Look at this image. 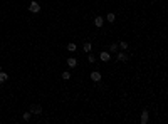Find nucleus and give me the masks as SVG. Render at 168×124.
I'll list each match as a JSON object with an SVG mask.
<instances>
[{
    "label": "nucleus",
    "mask_w": 168,
    "mask_h": 124,
    "mask_svg": "<svg viewBox=\"0 0 168 124\" xmlns=\"http://www.w3.org/2000/svg\"><path fill=\"white\" fill-rule=\"evenodd\" d=\"M67 66H69L71 69L76 67V66H77V59H74V57H69V59H67Z\"/></svg>",
    "instance_id": "nucleus-5"
},
{
    "label": "nucleus",
    "mask_w": 168,
    "mask_h": 124,
    "mask_svg": "<svg viewBox=\"0 0 168 124\" xmlns=\"http://www.w3.org/2000/svg\"><path fill=\"white\" fill-rule=\"evenodd\" d=\"M88 60H89V64H94L96 62V57L93 56V52H88Z\"/></svg>",
    "instance_id": "nucleus-12"
},
{
    "label": "nucleus",
    "mask_w": 168,
    "mask_h": 124,
    "mask_svg": "<svg viewBox=\"0 0 168 124\" xmlns=\"http://www.w3.org/2000/svg\"><path fill=\"white\" fill-rule=\"evenodd\" d=\"M62 79H64V80L71 79V72H62Z\"/></svg>",
    "instance_id": "nucleus-16"
},
{
    "label": "nucleus",
    "mask_w": 168,
    "mask_h": 124,
    "mask_svg": "<svg viewBox=\"0 0 168 124\" xmlns=\"http://www.w3.org/2000/svg\"><path fill=\"white\" fill-rule=\"evenodd\" d=\"M30 119V112H24V121H29Z\"/></svg>",
    "instance_id": "nucleus-17"
},
{
    "label": "nucleus",
    "mask_w": 168,
    "mask_h": 124,
    "mask_svg": "<svg viewBox=\"0 0 168 124\" xmlns=\"http://www.w3.org/2000/svg\"><path fill=\"white\" fill-rule=\"evenodd\" d=\"M76 49H77V45L74 44V42H69V44H67V50L74 52V50H76Z\"/></svg>",
    "instance_id": "nucleus-11"
},
{
    "label": "nucleus",
    "mask_w": 168,
    "mask_h": 124,
    "mask_svg": "<svg viewBox=\"0 0 168 124\" xmlns=\"http://www.w3.org/2000/svg\"><path fill=\"white\" fill-rule=\"evenodd\" d=\"M99 59L103 62H108V60H111V56H109V52H101V54H99Z\"/></svg>",
    "instance_id": "nucleus-3"
},
{
    "label": "nucleus",
    "mask_w": 168,
    "mask_h": 124,
    "mask_svg": "<svg viewBox=\"0 0 168 124\" xmlns=\"http://www.w3.org/2000/svg\"><path fill=\"white\" fill-rule=\"evenodd\" d=\"M118 47H121L123 50H128V47H129V45L126 44V42H119V44H118Z\"/></svg>",
    "instance_id": "nucleus-13"
},
{
    "label": "nucleus",
    "mask_w": 168,
    "mask_h": 124,
    "mask_svg": "<svg viewBox=\"0 0 168 124\" xmlns=\"http://www.w3.org/2000/svg\"><path fill=\"white\" fill-rule=\"evenodd\" d=\"M141 124H146L148 122V111H143V112H141Z\"/></svg>",
    "instance_id": "nucleus-7"
},
{
    "label": "nucleus",
    "mask_w": 168,
    "mask_h": 124,
    "mask_svg": "<svg viewBox=\"0 0 168 124\" xmlns=\"http://www.w3.org/2000/svg\"><path fill=\"white\" fill-rule=\"evenodd\" d=\"M91 79L94 80V82H99V80H101V74L98 72V70H94V72H91Z\"/></svg>",
    "instance_id": "nucleus-6"
},
{
    "label": "nucleus",
    "mask_w": 168,
    "mask_h": 124,
    "mask_svg": "<svg viewBox=\"0 0 168 124\" xmlns=\"http://www.w3.org/2000/svg\"><path fill=\"white\" fill-rule=\"evenodd\" d=\"M82 49H84V52H91V44L89 42H86V44L82 45Z\"/></svg>",
    "instance_id": "nucleus-14"
},
{
    "label": "nucleus",
    "mask_w": 168,
    "mask_h": 124,
    "mask_svg": "<svg viewBox=\"0 0 168 124\" xmlns=\"http://www.w3.org/2000/svg\"><path fill=\"white\" fill-rule=\"evenodd\" d=\"M0 70H2V66H0Z\"/></svg>",
    "instance_id": "nucleus-18"
},
{
    "label": "nucleus",
    "mask_w": 168,
    "mask_h": 124,
    "mask_svg": "<svg viewBox=\"0 0 168 124\" xmlns=\"http://www.w3.org/2000/svg\"><path fill=\"white\" fill-rule=\"evenodd\" d=\"M7 79H9V74H5V72H2V70H0V84H4Z\"/></svg>",
    "instance_id": "nucleus-10"
},
{
    "label": "nucleus",
    "mask_w": 168,
    "mask_h": 124,
    "mask_svg": "<svg viewBox=\"0 0 168 124\" xmlns=\"http://www.w3.org/2000/svg\"><path fill=\"white\" fill-rule=\"evenodd\" d=\"M109 52H118V44H111L109 45Z\"/></svg>",
    "instance_id": "nucleus-15"
},
{
    "label": "nucleus",
    "mask_w": 168,
    "mask_h": 124,
    "mask_svg": "<svg viewBox=\"0 0 168 124\" xmlns=\"http://www.w3.org/2000/svg\"><path fill=\"white\" fill-rule=\"evenodd\" d=\"M40 112H42V107L39 104H32L30 106V114H40Z\"/></svg>",
    "instance_id": "nucleus-2"
},
{
    "label": "nucleus",
    "mask_w": 168,
    "mask_h": 124,
    "mask_svg": "<svg viewBox=\"0 0 168 124\" xmlns=\"http://www.w3.org/2000/svg\"><path fill=\"white\" fill-rule=\"evenodd\" d=\"M118 60H121V62L128 60V54H126V52H119V54H118Z\"/></svg>",
    "instance_id": "nucleus-8"
},
{
    "label": "nucleus",
    "mask_w": 168,
    "mask_h": 124,
    "mask_svg": "<svg viewBox=\"0 0 168 124\" xmlns=\"http://www.w3.org/2000/svg\"><path fill=\"white\" fill-rule=\"evenodd\" d=\"M106 20H108V22H114V20H116V15H114V14H113V12H109V14H108V15H106Z\"/></svg>",
    "instance_id": "nucleus-9"
},
{
    "label": "nucleus",
    "mask_w": 168,
    "mask_h": 124,
    "mask_svg": "<svg viewBox=\"0 0 168 124\" xmlns=\"http://www.w3.org/2000/svg\"><path fill=\"white\" fill-rule=\"evenodd\" d=\"M103 24H104V17L98 15V17L94 18V25H96V27H103Z\"/></svg>",
    "instance_id": "nucleus-4"
},
{
    "label": "nucleus",
    "mask_w": 168,
    "mask_h": 124,
    "mask_svg": "<svg viewBox=\"0 0 168 124\" xmlns=\"http://www.w3.org/2000/svg\"><path fill=\"white\" fill-rule=\"evenodd\" d=\"M29 10L32 12V14H37V12H40V5L37 4V2H30V5H29Z\"/></svg>",
    "instance_id": "nucleus-1"
}]
</instances>
